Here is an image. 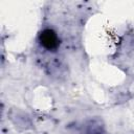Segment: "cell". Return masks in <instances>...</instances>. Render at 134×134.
I'll return each mask as SVG.
<instances>
[{
    "mask_svg": "<svg viewBox=\"0 0 134 134\" xmlns=\"http://www.w3.org/2000/svg\"><path fill=\"white\" fill-rule=\"evenodd\" d=\"M41 44L47 49H53L58 46V37L52 29H45L40 35Z\"/></svg>",
    "mask_w": 134,
    "mask_h": 134,
    "instance_id": "obj_1",
    "label": "cell"
}]
</instances>
